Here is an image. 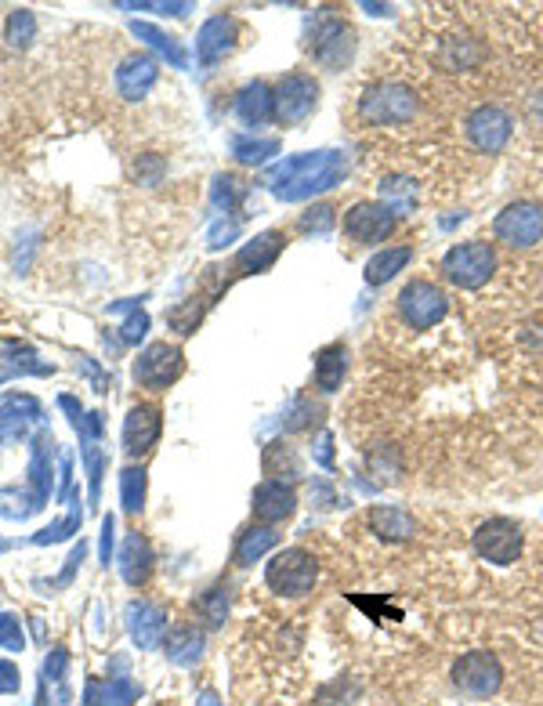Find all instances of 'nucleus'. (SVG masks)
Here are the masks:
<instances>
[{
    "mask_svg": "<svg viewBox=\"0 0 543 706\" xmlns=\"http://www.w3.org/2000/svg\"><path fill=\"white\" fill-rule=\"evenodd\" d=\"M348 171V160L344 153H301V156H290V160L276 163L272 167V192H276L283 203H297V200H308L315 192H326L334 189L337 182L344 178Z\"/></svg>",
    "mask_w": 543,
    "mask_h": 706,
    "instance_id": "obj_1",
    "label": "nucleus"
},
{
    "mask_svg": "<svg viewBox=\"0 0 543 706\" xmlns=\"http://www.w3.org/2000/svg\"><path fill=\"white\" fill-rule=\"evenodd\" d=\"M420 109V98L413 87L399 84V80H377L362 91L359 98V116L373 127H399L410 124Z\"/></svg>",
    "mask_w": 543,
    "mask_h": 706,
    "instance_id": "obj_2",
    "label": "nucleus"
},
{
    "mask_svg": "<svg viewBox=\"0 0 543 706\" xmlns=\"http://www.w3.org/2000/svg\"><path fill=\"white\" fill-rule=\"evenodd\" d=\"M496 272V250L482 239H467L446 250L442 258V276L460 290H478Z\"/></svg>",
    "mask_w": 543,
    "mask_h": 706,
    "instance_id": "obj_3",
    "label": "nucleus"
},
{
    "mask_svg": "<svg viewBox=\"0 0 543 706\" xmlns=\"http://www.w3.org/2000/svg\"><path fill=\"white\" fill-rule=\"evenodd\" d=\"M315 576H319V565L305 547H286V551L272 554V562L265 569L268 591L283 594V598H301L315 587Z\"/></svg>",
    "mask_w": 543,
    "mask_h": 706,
    "instance_id": "obj_4",
    "label": "nucleus"
},
{
    "mask_svg": "<svg viewBox=\"0 0 543 706\" xmlns=\"http://www.w3.org/2000/svg\"><path fill=\"white\" fill-rule=\"evenodd\" d=\"M449 312V301L435 283L428 279H413L406 283L399 294V319L410 330H431V326H439Z\"/></svg>",
    "mask_w": 543,
    "mask_h": 706,
    "instance_id": "obj_5",
    "label": "nucleus"
},
{
    "mask_svg": "<svg viewBox=\"0 0 543 706\" xmlns=\"http://www.w3.org/2000/svg\"><path fill=\"white\" fill-rule=\"evenodd\" d=\"M181 370H185L181 348L178 344H167V341L149 344V348L134 359V381L142 384V388H149V392H167V388L181 377Z\"/></svg>",
    "mask_w": 543,
    "mask_h": 706,
    "instance_id": "obj_6",
    "label": "nucleus"
},
{
    "mask_svg": "<svg viewBox=\"0 0 543 706\" xmlns=\"http://www.w3.org/2000/svg\"><path fill=\"white\" fill-rule=\"evenodd\" d=\"M493 236L515 250L536 247L543 239V207H536V203L529 200L504 207L493 221Z\"/></svg>",
    "mask_w": 543,
    "mask_h": 706,
    "instance_id": "obj_7",
    "label": "nucleus"
},
{
    "mask_svg": "<svg viewBox=\"0 0 543 706\" xmlns=\"http://www.w3.org/2000/svg\"><path fill=\"white\" fill-rule=\"evenodd\" d=\"M355 55V33L337 15H319L312 29V58L326 69L348 66Z\"/></svg>",
    "mask_w": 543,
    "mask_h": 706,
    "instance_id": "obj_8",
    "label": "nucleus"
},
{
    "mask_svg": "<svg viewBox=\"0 0 543 706\" xmlns=\"http://www.w3.org/2000/svg\"><path fill=\"white\" fill-rule=\"evenodd\" d=\"M319 109V84L308 73H290L276 87V120L283 127L305 124L308 116Z\"/></svg>",
    "mask_w": 543,
    "mask_h": 706,
    "instance_id": "obj_9",
    "label": "nucleus"
},
{
    "mask_svg": "<svg viewBox=\"0 0 543 706\" xmlns=\"http://www.w3.org/2000/svg\"><path fill=\"white\" fill-rule=\"evenodd\" d=\"M475 551L493 565H511L522 554V525L511 518H489L475 529Z\"/></svg>",
    "mask_w": 543,
    "mask_h": 706,
    "instance_id": "obj_10",
    "label": "nucleus"
},
{
    "mask_svg": "<svg viewBox=\"0 0 543 706\" xmlns=\"http://www.w3.org/2000/svg\"><path fill=\"white\" fill-rule=\"evenodd\" d=\"M504 681V670L496 663L493 652L486 649H475V652H464V656L453 663V685L467 696H493L496 688Z\"/></svg>",
    "mask_w": 543,
    "mask_h": 706,
    "instance_id": "obj_11",
    "label": "nucleus"
},
{
    "mask_svg": "<svg viewBox=\"0 0 543 706\" xmlns=\"http://www.w3.org/2000/svg\"><path fill=\"white\" fill-rule=\"evenodd\" d=\"M464 131L478 153L496 156V153H504V145L511 142V116H507L500 105H478L475 113L467 116Z\"/></svg>",
    "mask_w": 543,
    "mask_h": 706,
    "instance_id": "obj_12",
    "label": "nucleus"
},
{
    "mask_svg": "<svg viewBox=\"0 0 543 706\" xmlns=\"http://www.w3.org/2000/svg\"><path fill=\"white\" fill-rule=\"evenodd\" d=\"M395 225H399V218L384 203L362 200L344 214V236L355 243H384L395 232Z\"/></svg>",
    "mask_w": 543,
    "mask_h": 706,
    "instance_id": "obj_13",
    "label": "nucleus"
},
{
    "mask_svg": "<svg viewBox=\"0 0 543 706\" xmlns=\"http://www.w3.org/2000/svg\"><path fill=\"white\" fill-rule=\"evenodd\" d=\"M236 37H239L236 19L232 15H214V19L203 22L200 37H196V58H200L203 66H218L221 58L236 48Z\"/></svg>",
    "mask_w": 543,
    "mask_h": 706,
    "instance_id": "obj_14",
    "label": "nucleus"
},
{
    "mask_svg": "<svg viewBox=\"0 0 543 706\" xmlns=\"http://www.w3.org/2000/svg\"><path fill=\"white\" fill-rule=\"evenodd\" d=\"M297 511V493L290 482L268 478L254 489V518H261L265 525H279Z\"/></svg>",
    "mask_w": 543,
    "mask_h": 706,
    "instance_id": "obj_15",
    "label": "nucleus"
},
{
    "mask_svg": "<svg viewBox=\"0 0 543 706\" xmlns=\"http://www.w3.org/2000/svg\"><path fill=\"white\" fill-rule=\"evenodd\" d=\"M156 77H160V69H156V62L149 55L124 58L113 73L116 91H120V98H127V102H142V98L156 87Z\"/></svg>",
    "mask_w": 543,
    "mask_h": 706,
    "instance_id": "obj_16",
    "label": "nucleus"
},
{
    "mask_svg": "<svg viewBox=\"0 0 543 706\" xmlns=\"http://www.w3.org/2000/svg\"><path fill=\"white\" fill-rule=\"evenodd\" d=\"M160 439V410L156 406H131L124 420V453L127 457H142Z\"/></svg>",
    "mask_w": 543,
    "mask_h": 706,
    "instance_id": "obj_17",
    "label": "nucleus"
},
{
    "mask_svg": "<svg viewBox=\"0 0 543 706\" xmlns=\"http://www.w3.org/2000/svg\"><path fill=\"white\" fill-rule=\"evenodd\" d=\"M127 627L142 649H156L167 634V612L153 602H131L127 605Z\"/></svg>",
    "mask_w": 543,
    "mask_h": 706,
    "instance_id": "obj_18",
    "label": "nucleus"
},
{
    "mask_svg": "<svg viewBox=\"0 0 543 706\" xmlns=\"http://www.w3.org/2000/svg\"><path fill=\"white\" fill-rule=\"evenodd\" d=\"M482 58H486V48H482L475 37H467V33H453V37L442 40L439 51H435V62H439V69H446V73H467V69L482 66Z\"/></svg>",
    "mask_w": 543,
    "mask_h": 706,
    "instance_id": "obj_19",
    "label": "nucleus"
},
{
    "mask_svg": "<svg viewBox=\"0 0 543 706\" xmlns=\"http://www.w3.org/2000/svg\"><path fill=\"white\" fill-rule=\"evenodd\" d=\"M283 232H261L247 243V247L236 254V272L243 276H254V272H265V268L276 265V258L283 254Z\"/></svg>",
    "mask_w": 543,
    "mask_h": 706,
    "instance_id": "obj_20",
    "label": "nucleus"
},
{
    "mask_svg": "<svg viewBox=\"0 0 543 706\" xmlns=\"http://www.w3.org/2000/svg\"><path fill=\"white\" fill-rule=\"evenodd\" d=\"M236 116L247 127H261L268 120H276V91H268L265 80L247 84L236 98Z\"/></svg>",
    "mask_w": 543,
    "mask_h": 706,
    "instance_id": "obj_21",
    "label": "nucleus"
},
{
    "mask_svg": "<svg viewBox=\"0 0 543 706\" xmlns=\"http://www.w3.org/2000/svg\"><path fill=\"white\" fill-rule=\"evenodd\" d=\"M120 573L131 587H142L153 573V551H149V540L138 533H131L124 540V551H120Z\"/></svg>",
    "mask_w": 543,
    "mask_h": 706,
    "instance_id": "obj_22",
    "label": "nucleus"
},
{
    "mask_svg": "<svg viewBox=\"0 0 543 706\" xmlns=\"http://www.w3.org/2000/svg\"><path fill=\"white\" fill-rule=\"evenodd\" d=\"M370 529L381 540H410L413 533H417V522H413L410 511H402V507H391V504H381L370 511Z\"/></svg>",
    "mask_w": 543,
    "mask_h": 706,
    "instance_id": "obj_23",
    "label": "nucleus"
},
{
    "mask_svg": "<svg viewBox=\"0 0 543 706\" xmlns=\"http://www.w3.org/2000/svg\"><path fill=\"white\" fill-rule=\"evenodd\" d=\"M348 370V348L344 344H326L323 352L315 355V388L319 392H337Z\"/></svg>",
    "mask_w": 543,
    "mask_h": 706,
    "instance_id": "obj_24",
    "label": "nucleus"
},
{
    "mask_svg": "<svg viewBox=\"0 0 543 706\" xmlns=\"http://www.w3.org/2000/svg\"><path fill=\"white\" fill-rule=\"evenodd\" d=\"M276 544H279V533L272 529V525H250V529L239 533L232 558H236V565H254L261 554H268Z\"/></svg>",
    "mask_w": 543,
    "mask_h": 706,
    "instance_id": "obj_25",
    "label": "nucleus"
},
{
    "mask_svg": "<svg viewBox=\"0 0 543 706\" xmlns=\"http://www.w3.org/2000/svg\"><path fill=\"white\" fill-rule=\"evenodd\" d=\"M410 258H413L410 247H388L381 250V254H373V258L366 261V283H370V287H384V283H391L402 268L410 265Z\"/></svg>",
    "mask_w": 543,
    "mask_h": 706,
    "instance_id": "obj_26",
    "label": "nucleus"
},
{
    "mask_svg": "<svg viewBox=\"0 0 543 706\" xmlns=\"http://www.w3.org/2000/svg\"><path fill=\"white\" fill-rule=\"evenodd\" d=\"M203 652V634L196 627H178L167 638V659L178 663V667H192Z\"/></svg>",
    "mask_w": 543,
    "mask_h": 706,
    "instance_id": "obj_27",
    "label": "nucleus"
},
{
    "mask_svg": "<svg viewBox=\"0 0 543 706\" xmlns=\"http://www.w3.org/2000/svg\"><path fill=\"white\" fill-rule=\"evenodd\" d=\"M134 37L149 40V44H153L156 51H163V55L171 58V66H178V69H185V66H189V55H185V51H181L178 37H171V33H163V29L149 26V22H134Z\"/></svg>",
    "mask_w": 543,
    "mask_h": 706,
    "instance_id": "obj_28",
    "label": "nucleus"
},
{
    "mask_svg": "<svg viewBox=\"0 0 543 706\" xmlns=\"http://www.w3.org/2000/svg\"><path fill=\"white\" fill-rule=\"evenodd\" d=\"M33 37H37V15L26 8L11 11L8 22H4V40H8V48H15V51L29 48V40Z\"/></svg>",
    "mask_w": 543,
    "mask_h": 706,
    "instance_id": "obj_29",
    "label": "nucleus"
},
{
    "mask_svg": "<svg viewBox=\"0 0 543 706\" xmlns=\"http://www.w3.org/2000/svg\"><path fill=\"white\" fill-rule=\"evenodd\" d=\"M283 464H286V478H297L301 475V460H297V453L286 442H272V446L265 449V471L272 478H279L283 482Z\"/></svg>",
    "mask_w": 543,
    "mask_h": 706,
    "instance_id": "obj_30",
    "label": "nucleus"
},
{
    "mask_svg": "<svg viewBox=\"0 0 543 706\" xmlns=\"http://www.w3.org/2000/svg\"><path fill=\"white\" fill-rule=\"evenodd\" d=\"M232 153L243 163H265L268 156L279 153V142L276 138H247V134H239V138H232Z\"/></svg>",
    "mask_w": 543,
    "mask_h": 706,
    "instance_id": "obj_31",
    "label": "nucleus"
},
{
    "mask_svg": "<svg viewBox=\"0 0 543 706\" xmlns=\"http://www.w3.org/2000/svg\"><path fill=\"white\" fill-rule=\"evenodd\" d=\"M120 500H124L127 515H138L145 507V471L142 468H127L120 475Z\"/></svg>",
    "mask_w": 543,
    "mask_h": 706,
    "instance_id": "obj_32",
    "label": "nucleus"
},
{
    "mask_svg": "<svg viewBox=\"0 0 543 706\" xmlns=\"http://www.w3.org/2000/svg\"><path fill=\"white\" fill-rule=\"evenodd\" d=\"M413 182H406V178H388V182L381 185V192H384V207L391 210V214H395V218H399L402 210H410L413 203H417V189H410Z\"/></svg>",
    "mask_w": 543,
    "mask_h": 706,
    "instance_id": "obj_33",
    "label": "nucleus"
},
{
    "mask_svg": "<svg viewBox=\"0 0 543 706\" xmlns=\"http://www.w3.org/2000/svg\"><path fill=\"white\" fill-rule=\"evenodd\" d=\"M196 609L203 612V620H207L210 627H221V623H225V612H229V591H225V587H210L207 594H200Z\"/></svg>",
    "mask_w": 543,
    "mask_h": 706,
    "instance_id": "obj_34",
    "label": "nucleus"
},
{
    "mask_svg": "<svg viewBox=\"0 0 543 706\" xmlns=\"http://www.w3.org/2000/svg\"><path fill=\"white\" fill-rule=\"evenodd\" d=\"M334 214L337 210L330 203H319V207L305 210V218H301V229L305 232H330L334 229Z\"/></svg>",
    "mask_w": 543,
    "mask_h": 706,
    "instance_id": "obj_35",
    "label": "nucleus"
},
{
    "mask_svg": "<svg viewBox=\"0 0 543 706\" xmlns=\"http://www.w3.org/2000/svg\"><path fill=\"white\" fill-rule=\"evenodd\" d=\"M22 645H26V638H22L19 620L15 616H0V649L22 652Z\"/></svg>",
    "mask_w": 543,
    "mask_h": 706,
    "instance_id": "obj_36",
    "label": "nucleus"
},
{
    "mask_svg": "<svg viewBox=\"0 0 543 706\" xmlns=\"http://www.w3.org/2000/svg\"><path fill=\"white\" fill-rule=\"evenodd\" d=\"M145 330H149V315L134 312L131 319L124 323V334H120V337H124V344H138L145 337Z\"/></svg>",
    "mask_w": 543,
    "mask_h": 706,
    "instance_id": "obj_37",
    "label": "nucleus"
},
{
    "mask_svg": "<svg viewBox=\"0 0 543 706\" xmlns=\"http://www.w3.org/2000/svg\"><path fill=\"white\" fill-rule=\"evenodd\" d=\"M98 551H102V565H109V558H113V515L102 518V540H98Z\"/></svg>",
    "mask_w": 543,
    "mask_h": 706,
    "instance_id": "obj_38",
    "label": "nucleus"
},
{
    "mask_svg": "<svg viewBox=\"0 0 543 706\" xmlns=\"http://www.w3.org/2000/svg\"><path fill=\"white\" fill-rule=\"evenodd\" d=\"M0 692L8 696V692H19V670L11 667V663H0Z\"/></svg>",
    "mask_w": 543,
    "mask_h": 706,
    "instance_id": "obj_39",
    "label": "nucleus"
},
{
    "mask_svg": "<svg viewBox=\"0 0 543 706\" xmlns=\"http://www.w3.org/2000/svg\"><path fill=\"white\" fill-rule=\"evenodd\" d=\"M203 706H218V699H214V696H207V699H203Z\"/></svg>",
    "mask_w": 543,
    "mask_h": 706,
    "instance_id": "obj_40",
    "label": "nucleus"
}]
</instances>
